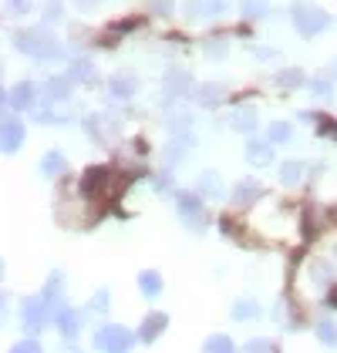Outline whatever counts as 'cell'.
Segmentation results:
<instances>
[{
  "label": "cell",
  "instance_id": "cell-1",
  "mask_svg": "<svg viewBox=\"0 0 337 353\" xmlns=\"http://www.w3.org/2000/svg\"><path fill=\"white\" fill-rule=\"evenodd\" d=\"M24 54L30 57H57L61 54V48H57L55 41H51V34H44V30H28V34H17V41H14Z\"/></svg>",
  "mask_w": 337,
  "mask_h": 353
},
{
  "label": "cell",
  "instance_id": "cell-2",
  "mask_svg": "<svg viewBox=\"0 0 337 353\" xmlns=\"http://www.w3.org/2000/svg\"><path fill=\"white\" fill-rule=\"evenodd\" d=\"M95 347H102V350H128L132 347V336L122 326H105V330H98Z\"/></svg>",
  "mask_w": 337,
  "mask_h": 353
},
{
  "label": "cell",
  "instance_id": "cell-3",
  "mask_svg": "<svg viewBox=\"0 0 337 353\" xmlns=\"http://www.w3.org/2000/svg\"><path fill=\"white\" fill-rule=\"evenodd\" d=\"M293 24H297L300 34H314V30L327 28V17L320 10H314V7H297L293 10Z\"/></svg>",
  "mask_w": 337,
  "mask_h": 353
},
{
  "label": "cell",
  "instance_id": "cell-4",
  "mask_svg": "<svg viewBox=\"0 0 337 353\" xmlns=\"http://www.w3.org/2000/svg\"><path fill=\"white\" fill-rule=\"evenodd\" d=\"M21 141H24L21 121H17V118H3V148H7V152H17Z\"/></svg>",
  "mask_w": 337,
  "mask_h": 353
},
{
  "label": "cell",
  "instance_id": "cell-5",
  "mask_svg": "<svg viewBox=\"0 0 337 353\" xmlns=\"http://www.w3.org/2000/svg\"><path fill=\"white\" fill-rule=\"evenodd\" d=\"M30 101H34V88H30V84H17V88L7 94V105H10V108H17V111L30 108Z\"/></svg>",
  "mask_w": 337,
  "mask_h": 353
},
{
  "label": "cell",
  "instance_id": "cell-6",
  "mask_svg": "<svg viewBox=\"0 0 337 353\" xmlns=\"http://www.w3.org/2000/svg\"><path fill=\"white\" fill-rule=\"evenodd\" d=\"M168 316L166 313H152V316H145V323H142V340H155L162 330H166Z\"/></svg>",
  "mask_w": 337,
  "mask_h": 353
},
{
  "label": "cell",
  "instance_id": "cell-7",
  "mask_svg": "<svg viewBox=\"0 0 337 353\" xmlns=\"http://www.w3.org/2000/svg\"><path fill=\"white\" fill-rule=\"evenodd\" d=\"M250 162L253 165H270L273 162V145L270 141H250Z\"/></svg>",
  "mask_w": 337,
  "mask_h": 353
},
{
  "label": "cell",
  "instance_id": "cell-8",
  "mask_svg": "<svg viewBox=\"0 0 337 353\" xmlns=\"http://www.w3.org/2000/svg\"><path fill=\"white\" fill-rule=\"evenodd\" d=\"M105 179H108V168H88V175L81 179V192L84 195H91L95 189L105 185Z\"/></svg>",
  "mask_w": 337,
  "mask_h": 353
},
{
  "label": "cell",
  "instance_id": "cell-9",
  "mask_svg": "<svg viewBox=\"0 0 337 353\" xmlns=\"http://www.w3.org/2000/svg\"><path fill=\"white\" fill-rule=\"evenodd\" d=\"M179 212L186 219H193V222H199L202 219V202L196 195H179Z\"/></svg>",
  "mask_w": 337,
  "mask_h": 353
},
{
  "label": "cell",
  "instance_id": "cell-10",
  "mask_svg": "<svg viewBox=\"0 0 337 353\" xmlns=\"http://www.w3.org/2000/svg\"><path fill=\"white\" fill-rule=\"evenodd\" d=\"M139 286H142V293H145L148 299L159 296V293H162V276H159V272H142Z\"/></svg>",
  "mask_w": 337,
  "mask_h": 353
},
{
  "label": "cell",
  "instance_id": "cell-11",
  "mask_svg": "<svg viewBox=\"0 0 337 353\" xmlns=\"http://www.w3.org/2000/svg\"><path fill=\"white\" fill-rule=\"evenodd\" d=\"M68 78H55V81L48 84V91H44V94H48V101H64V98H68Z\"/></svg>",
  "mask_w": 337,
  "mask_h": 353
},
{
  "label": "cell",
  "instance_id": "cell-12",
  "mask_svg": "<svg viewBox=\"0 0 337 353\" xmlns=\"http://www.w3.org/2000/svg\"><path fill=\"white\" fill-rule=\"evenodd\" d=\"M233 195H236L233 202H253V195H260V185H256V182H240Z\"/></svg>",
  "mask_w": 337,
  "mask_h": 353
},
{
  "label": "cell",
  "instance_id": "cell-13",
  "mask_svg": "<svg viewBox=\"0 0 337 353\" xmlns=\"http://www.w3.org/2000/svg\"><path fill=\"white\" fill-rule=\"evenodd\" d=\"M300 168H304L300 162H283V165H280V179L287 182V185L300 182Z\"/></svg>",
  "mask_w": 337,
  "mask_h": 353
},
{
  "label": "cell",
  "instance_id": "cell-14",
  "mask_svg": "<svg viewBox=\"0 0 337 353\" xmlns=\"http://www.w3.org/2000/svg\"><path fill=\"white\" fill-rule=\"evenodd\" d=\"M44 172H48V175H57V172H64V155H57V152H51V155H44Z\"/></svg>",
  "mask_w": 337,
  "mask_h": 353
},
{
  "label": "cell",
  "instance_id": "cell-15",
  "mask_svg": "<svg viewBox=\"0 0 337 353\" xmlns=\"http://www.w3.org/2000/svg\"><path fill=\"white\" fill-rule=\"evenodd\" d=\"M112 91L118 94V98H128V94H135V81H132V78H115Z\"/></svg>",
  "mask_w": 337,
  "mask_h": 353
},
{
  "label": "cell",
  "instance_id": "cell-16",
  "mask_svg": "<svg viewBox=\"0 0 337 353\" xmlns=\"http://www.w3.org/2000/svg\"><path fill=\"white\" fill-rule=\"evenodd\" d=\"M57 323H61V330H64V333L71 336V333L78 330V316H75V313H71V310L64 306V310H61V316H57Z\"/></svg>",
  "mask_w": 337,
  "mask_h": 353
},
{
  "label": "cell",
  "instance_id": "cell-17",
  "mask_svg": "<svg viewBox=\"0 0 337 353\" xmlns=\"http://www.w3.org/2000/svg\"><path fill=\"white\" fill-rule=\"evenodd\" d=\"M182 88H189V74L172 71V74H168V94H182Z\"/></svg>",
  "mask_w": 337,
  "mask_h": 353
},
{
  "label": "cell",
  "instance_id": "cell-18",
  "mask_svg": "<svg viewBox=\"0 0 337 353\" xmlns=\"http://www.w3.org/2000/svg\"><path fill=\"white\" fill-rule=\"evenodd\" d=\"M253 125H256V118H253V108L240 111V114H236V118H233V128H240V132H250Z\"/></svg>",
  "mask_w": 337,
  "mask_h": 353
},
{
  "label": "cell",
  "instance_id": "cell-19",
  "mask_svg": "<svg viewBox=\"0 0 337 353\" xmlns=\"http://www.w3.org/2000/svg\"><path fill=\"white\" fill-rule=\"evenodd\" d=\"M233 316H236V320H250V316H256V306H253L250 299H243V303L233 306Z\"/></svg>",
  "mask_w": 337,
  "mask_h": 353
},
{
  "label": "cell",
  "instance_id": "cell-20",
  "mask_svg": "<svg viewBox=\"0 0 337 353\" xmlns=\"http://www.w3.org/2000/svg\"><path fill=\"white\" fill-rule=\"evenodd\" d=\"M199 185H202V192L223 195V185H220V179H216V175H202V179H199Z\"/></svg>",
  "mask_w": 337,
  "mask_h": 353
},
{
  "label": "cell",
  "instance_id": "cell-21",
  "mask_svg": "<svg viewBox=\"0 0 337 353\" xmlns=\"http://www.w3.org/2000/svg\"><path fill=\"white\" fill-rule=\"evenodd\" d=\"M206 350H233V340L229 336H209L206 340Z\"/></svg>",
  "mask_w": 337,
  "mask_h": 353
},
{
  "label": "cell",
  "instance_id": "cell-22",
  "mask_svg": "<svg viewBox=\"0 0 337 353\" xmlns=\"http://www.w3.org/2000/svg\"><path fill=\"white\" fill-rule=\"evenodd\" d=\"M277 81H280L283 88H297V84L304 81V74H300V71H280V78H277Z\"/></svg>",
  "mask_w": 337,
  "mask_h": 353
},
{
  "label": "cell",
  "instance_id": "cell-23",
  "mask_svg": "<svg viewBox=\"0 0 337 353\" xmlns=\"http://www.w3.org/2000/svg\"><path fill=\"white\" fill-rule=\"evenodd\" d=\"M71 78H91V61H75V68H71Z\"/></svg>",
  "mask_w": 337,
  "mask_h": 353
},
{
  "label": "cell",
  "instance_id": "cell-24",
  "mask_svg": "<svg viewBox=\"0 0 337 353\" xmlns=\"http://www.w3.org/2000/svg\"><path fill=\"white\" fill-rule=\"evenodd\" d=\"M317 132H320V135H331V138H337V125H334V121H331V118H324V114H320V121H317Z\"/></svg>",
  "mask_w": 337,
  "mask_h": 353
},
{
  "label": "cell",
  "instance_id": "cell-25",
  "mask_svg": "<svg viewBox=\"0 0 337 353\" xmlns=\"http://www.w3.org/2000/svg\"><path fill=\"white\" fill-rule=\"evenodd\" d=\"M317 333H320V340H324V343H337V330L331 323H320L317 326Z\"/></svg>",
  "mask_w": 337,
  "mask_h": 353
},
{
  "label": "cell",
  "instance_id": "cell-26",
  "mask_svg": "<svg viewBox=\"0 0 337 353\" xmlns=\"http://www.w3.org/2000/svg\"><path fill=\"white\" fill-rule=\"evenodd\" d=\"M30 0H7V14H28Z\"/></svg>",
  "mask_w": 337,
  "mask_h": 353
},
{
  "label": "cell",
  "instance_id": "cell-27",
  "mask_svg": "<svg viewBox=\"0 0 337 353\" xmlns=\"http://www.w3.org/2000/svg\"><path fill=\"white\" fill-rule=\"evenodd\" d=\"M270 138H273V141H287V138H290V125H273V128H270Z\"/></svg>",
  "mask_w": 337,
  "mask_h": 353
},
{
  "label": "cell",
  "instance_id": "cell-28",
  "mask_svg": "<svg viewBox=\"0 0 337 353\" xmlns=\"http://www.w3.org/2000/svg\"><path fill=\"white\" fill-rule=\"evenodd\" d=\"M202 94H199V101L202 105H216V88H199Z\"/></svg>",
  "mask_w": 337,
  "mask_h": 353
},
{
  "label": "cell",
  "instance_id": "cell-29",
  "mask_svg": "<svg viewBox=\"0 0 337 353\" xmlns=\"http://www.w3.org/2000/svg\"><path fill=\"white\" fill-rule=\"evenodd\" d=\"M263 10H267V3H260V0H247V14H250V17H260Z\"/></svg>",
  "mask_w": 337,
  "mask_h": 353
},
{
  "label": "cell",
  "instance_id": "cell-30",
  "mask_svg": "<svg viewBox=\"0 0 337 353\" xmlns=\"http://www.w3.org/2000/svg\"><path fill=\"white\" fill-rule=\"evenodd\" d=\"M314 94H320V98H331V81H314Z\"/></svg>",
  "mask_w": 337,
  "mask_h": 353
},
{
  "label": "cell",
  "instance_id": "cell-31",
  "mask_svg": "<svg viewBox=\"0 0 337 353\" xmlns=\"http://www.w3.org/2000/svg\"><path fill=\"white\" fill-rule=\"evenodd\" d=\"M44 17H51V21H61V3H51V7L44 10Z\"/></svg>",
  "mask_w": 337,
  "mask_h": 353
},
{
  "label": "cell",
  "instance_id": "cell-32",
  "mask_svg": "<svg viewBox=\"0 0 337 353\" xmlns=\"http://www.w3.org/2000/svg\"><path fill=\"white\" fill-rule=\"evenodd\" d=\"M155 189H159V192L168 189V175H159V179H155Z\"/></svg>",
  "mask_w": 337,
  "mask_h": 353
},
{
  "label": "cell",
  "instance_id": "cell-33",
  "mask_svg": "<svg viewBox=\"0 0 337 353\" xmlns=\"http://www.w3.org/2000/svg\"><path fill=\"white\" fill-rule=\"evenodd\" d=\"M250 350H270V343H267V340H253Z\"/></svg>",
  "mask_w": 337,
  "mask_h": 353
}]
</instances>
